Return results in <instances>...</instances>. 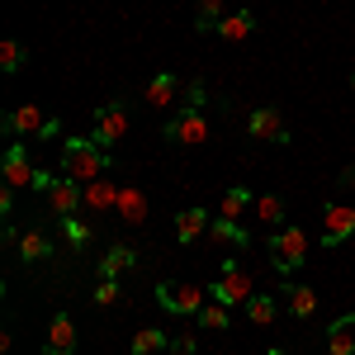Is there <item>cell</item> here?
<instances>
[{
  "instance_id": "obj_1",
  "label": "cell",
  "mask_w": 355,
  "mask_h": 355,
  "mask_svg": "<svg viewBox=\"0 0 355 355\" xmlns=\"http://www.w3.org/2000/svg\"><path fill=\"white\" fill-rule=\"evenodd\" d=\"M110 166H114V157L95 137H67V142H62V171H67V180H76V185H90V180L110 175Z\"/></svg>"
},
{
  "instance_id": "obj_2",
  "label": "cell",
  "mask_w": 355,
  "mask_h": 355,
  "mask_svg": "<svg viewBox=\"0 0 355 355\" xmlns=\"http://www.w3.org/2000/svg\"><path fill=\"white\" fill-rule=\"evenodd\" d=\"M209 114H204V85H190V105H180V114L166 123V137L175 142V147H199V142H209Z\"/></svg>"
},
{
  "instance_id": "obj_3",
  "label": "cell",
  "mask_w": 355,
  "mask_h": 355,
  "mask_svg": "<svg viewBox=\"0 0 355 355\" xmlns=\"http://www.w3.org/2000/svg\"><path fill=\"white\" fill-rule=\"evenodd\" d=\"M209 299L227 303V308H237V303L246 308V303L256 299V284H251V275H246L242 261H223V266H218V279L209 284Z\"/></svg>"
},
{
  "instance_id": "obj_4",
  "label": "cell",
  "mask_w": 355,
  "mask_h": 355,
  "mask_svg": "<svg viewBox=\"0 0 355 355\" xmlns=\"http://www.w3.org/2000/svg\"><path fill=\"white\" fill-rule=\"evenodd\" d=\"M5 133L10 137H57L62 123L43 105H15V110L5 114Z\"/></svg>"
},
{
  "instance_id": "obj_5",
  "label": "cell",
  "mask_w": 355,
  "mask_h": 355,
  "mask_svg": "<svg viewBox=\"0 0 355 355\" xmlns=\"http://www.w3.org/2000/svg\"><path fill=\"white\" fill-rule=\"evenodd\" d=\"M270 261H275V270H279V275H294L303 261H308V232H303L299 223H294V227H275Z\"/></svg>"
},
{
  "instance_id": "obj_6",
  "label": "cell",
  "mask_w": 355,
  "mask_h": 355,
  "mask_svg": "<svg viewBox=\"0 0 355 355\" xmlns=\"http://www.w3.org/2000/svg\"><path fill=\"white\" fill-rule=\"evenodd\" d=\"M157 303H162L166 313L199 318V308L209 303V289H199V284H157Z\"/></svg>"
},
{
  "instance_id": "obj_7",
  "label": "cell",
  "mask_w": 355,
  "mask_h": 355,
  "mask_svg": "<svg viewBox=\"0 0 355 355\" xmlns=\"http://www.w3.org/2000/svg\"><path fill=\"white\" fill-rule=\"evenodd\" d=\"M128 123H133V119H128V105H119V100H114V105H105V110L95 114V133H90V137H95V142L110 152L114 142H123Z\"/></svg>"
},
{
  "instance_id": "obj_8",
  "label": "cell",
  "mask_w": 355,
  "mask_h": 355,
  "mask_svg": "<svg viewBox=\"0 0 355 355\" xmlns=\"http://www.w3.org/2000/svg\"><path fill=\"white\" fill-rule=\"evenodd\" d=\"M246 128H251V137H256V142H289V119L275 110V105H261V110H251Z\"/></svg>"
},
{
  "instance_id": "obj_9",
  "label": "cell",
  "mask_w": 355,
  "mask_h": 355,
  "mask_svg": "<svg viewBox=\"0 0 355 355\" xmlns=\"http://www.w3.org/2000/svg\"><path fill=\"white\" fill-rule=\"evenodd\" d=\"M43 199H48V209L57 214V223H62V218H76V214L85 209V194H81L76 180H53Z\"/></svg>"
},
{
  "instance_id": "obj_10",
  "label": "cell",
  "mask_w": 355,
  "mask_h": 355,
  "mask_svg": "<svg viewBox=\"0 0 355 355\" xmlns=\"http://www.w3.org/2000/svg\"><path fill=\"white\" fill-rule=\"evenodd\" d=\"M355 232V204H327L322 214V246H341Z\"/></svg>"
},
{
  "instance_id": "obj_11",
  "label": "cell",
  "mask_w": 355,
  "mask_h": 355,
  "mask_svg": "<svg viewBox=\"0 0 355 355\" xmlns=\"http://www.w3.org/2000/svg\"><path fill=\"white\" fill-rule=\"evenodd\" d=\"M0 175H5V185H15V190H33V166H28V157H24V147L19 142H10L5 147V157H0Z\"/></svg>"
},
{
  "instance_id": "obj_12",
  "label": "cell",
  "mask_w": 355,
  "mask_h": 355,
  "mask_svg": "<svg viewBox=\"0 0 355 355\" xmlns=\"http://www.w3.org/2000/svg\"><path fill=\"white\" fill-rule=\"evenodd\" d=\"M175 100H180V76H171V71H157L147 81V90H142V105L147 110H171Z\"/></svg>"
},
{
  "instance_id": "obj_13",
  "label": "cell",
  "mask_w": 355,
  "mask_h": 355,
  "mask_svg": "<svg viewBox=\"0 0 355 355\" xmlns=\"http://www.w3.org/2000/svg\"><path fill=\"white\" fill-rule=\"evenodd\" d=\"M119 190L123 185H114V180H90V185H81V194H85V209L90 214H110V209H119Z\"/></svg>"
},
{
  "instance_id": "obj_14",
  "label": "cell",
  "mask_w": 355,
  "mask_h": 355,
  "mask_svg": "<svg viewBox=\"0 0 355 355\" xmlns=\"http://www.w3.org/2000/svg\"><path fill=\"white\" fill-rule=\"evenodd\" d=\"M209 227H214V214H209V209H185V214H175V237H180V246L199 242Z\"/></svg>"
},
{
  "instance_id": "obj_15",
  "label": "cell",
  "mask_w": 355,
  "mask_h": 355,
  "mask_svg": "<svg viewBox=\"0 0 355 355\" xmlns=\"http://www.w3.org/2000/svg\"><path fill=\"white\" fill-rule=\"evenodd\" d=\"M76 351V322L67 313H57L48 322V355H71Z\"/></svg>"
},
{
  "instance_id": "obj_16",
  "label": "cell",
  "mask_w": 355,
  "mask_h": 355,
  "mask_svg": "<svg viewBox=\"0 0 355 355\" xmlns=\"http://www.w3.org/2000/svg\"><path fill=\"white\" fill-rule=\"evenodd\" d=\"M137 266V251L128 242H119V246H110L105 256H100V279H119L123 270H133Z\"/></svg>"
},
{
  "instance_id": "obj_17",
  "label": "cell",
  "mask_w": 355,
  "mask_h": 355,
  "mask_svg": "<svg viewBox=\"0 0 355 355\" xmlns=\"http://www.w3.org/2000/svg\"><path fill=\"white\" fill-rule=\"evenodd\" d=\"M251 28H256V15H251V10H232V15H223L218 38H223V43H246Z\"/></svg>"
},
{
  "instance_id": "obj_18",
  "label": "cell",
  "mask_w": 355,
  "mask_h": 355,
  "mask_svg": "<svg viewBox=\"0 0 355 355\" xmlns=\"http://www.w3.org/2000/svg\"><path fill=\"white\" fill-rule=\"evenodd\" d=\"M123 223H133V227H142V218H147V194L137 190V185H123L119 190V209H114Z\"/></svg>"
},
{
  "instance_id": "obj_19",
  "label": "cell",
  "mask_w": 355,
  "mask_h": 355,
  "mask_svg": "<svg viewBox=\"0 0 355 355\" xmlns=\"http://www.w3.org/2000/svg\"><path fill=\"white\" fill-rule=\"evenodd\" d=\"M327 351L331 355H355V313L351 318H336L327 327Z\"/></svg>"
},
{
  "instance_id": "obj_20",
  "label": "cell",
  "mask_w": 355,
  "mask_h": 355,
  "mask_svg": "<svg viewBox=\"0 0 355 355\" xmlns=\"http://www.w3.org/2000/svg\"><path fill=\"white\" fill-rule=\"evenodd\" d=\"M53 256V242L38 232V227H28V232H19V261H28V266H38V261H48Z\"/></svg>"
},
{
  "instance_id": "obj_21",
  "label": "cell",
  "mask_w": 355,
  "mask_h": 355,
  "mask_svg": "<svg viewBox=\"0 0 355 355\" xmlns=\"http://www.w3.org/2000/svg\"><path fill=\"white\" fill-rule=\"evenodd\" d=\"M284 294H289V313H294L299 322H308V318L318 313V294H313L308 284H284Z\"/></svg>"
},
{
  "instance_id": "obj_22",
  "label": "cell",
  "mask_w": 355,
  "mask_h": 355,
  "mask_svg": "<svg viewBox=\"0 0 355 355\" xmlns=\"http://www.w3.org/2000/svg\"><path fill=\"white\" fill-rule=\"evenodd\" d=\"M209 237H214V242L237 246V251H242V246H251V232H246L242 223H232V218H214V227H209Z\"/></svg>"
},
{
  "instance_id": "obj_23",
  "label": "cell",
  "mask_w": 355,
  "mask_h": 355,
  "mask_svg": "<svg viewBox=\"0 0 355 355\" xmlns=\"http://www.w3.org/2000/svg\"><path fill=\"white\" fill-rule=\"evenodd\" d=\"M204 331H227V322H232V308L227 303H218V299H209L204 308H199V318H194Z\"/></svg>"
},
{
  "instance_id": "obj_24",
  "label": "cell",
  "mask_w": 355,
  "mask_h": 355,
  "mask_svg": "<svg viewBox=\"0 0 355 355\" xmlns=\"http://www.w3.org/2000/svg\"><path fill=\"white\" fill-rule=\"evenodd\" d=\"M251 209V190L246 185H232V190L223 194V204H218V218H232V223H242V214Z\"/></svg>"
},
{
  "instance_id": "obj_25",
  "label": "cell",
  "mask_w": 355,
  "mask_h": 355,
  "mask_svg": "<svg viewBox=\"0 0 355 355\" xmlns=\"http://www.w3.org/2000/svg\"><path fill=\"white\" fill-rule=\"evenodd\" d=\"M166 346H171V336H166L162 327H142L133 336V346H128V351H133V355H162Z\"/></svg>"
},
{
  "instance_id": "obj_26",
  "label": "cell",
  "mask_w": 355,
  "mask_h": 355,
  "mask_svg": "<svg viewBox=\"0 0 355 355\" xmlns=\"http://www.w3.org/2000/svg\"><path fill=\"white\" fill-rule=\"evenodd\" d=\"M24 62H28V48L19 38H5V43H0V71H5V76H15Z\"/></svg>"
},
{
  "instance_id": "obj_27",
  "label": "cell",
  "mask_w": 355,
  "mask_h": 355,
  "mask_svg": "<svg viewBox=\"0 0 355 355\" xmlns=\"http://www.w3.org/2000/svg\"><path fill=\"white\" fill-rule=\"evenodd\" d=\"M223 5H227V0H199L194 28H199V33H218V24H223Z\"/></svg>"
},
{
  "instance_id": "obj_28",
  "label": "cell",
  "mask_w": 355,
  "mask_h": 355,
  "mask_svg": "<svg viewBox=\"0 0 355 355\" xmlns=\"http://www.w3.org/2000/svg\"><path fill=\"white\" fill-rule=\"evenodd\" d=\"M256 223L279 227V223H284V199H279V194H261V199H256Z\"/></svg>"
},
{
  "instance_id": "obj_29",
  "label": "cell",
  "mask_w": 355,
  "mask_h": 355,
  "mask_svg": "<svg viewBox=\"0 0 355 355\" xmlns=\"http://www.w3.org/2000/svg\"><path fill=\"white\" fill-rule=\"evenodd\" d=\"M275 313H279V303H275L270 294H256V299L246 303V318H251L256 327H270V322H275Z\"/></svg>"
},
{
  "instance_id": "obj_30",
  "label": "cell",
  "mask_w": 355,
  "mask_h": 355,
  "mask_svg": "<svg viewBox=\"0 0 355 355\" xmlns=\"http://www.w3.org/2000/svg\"><path fill=\"white\" fill-rule=\"evenodd\" d=\"M90 299L100 303V308H114V303L123 299V289H119V279H100V289H95Z\"/></svg>"
},
{
  "instance_id": "obj_31",
  "label": "cell",
  "mask_w": 355,
  "mask_h": 355,
  "mask_svg": "<svg viewBox=\"0 0 355 355\" xmlns=\"http://www.w3.org/2000/svg\"><path fill=\"white\" fill-rule=\"evenodd\" d=\"M62 227H67V237H71V246H90V227H85L81 218H62Z\"/></svg>"
},
{
  "instance_id": "obj_32",
  "label": "cell",
  "mask_w": 355,
  "mask_h": 355,
  "mask_svg": "<svg viewBox=\"0 0 355 355\" xmlns=\"http://www.w3.org/2000/svg\"><path fill=\"white\" fill-rule=\"evenodd\" d=\"M194 346H199V341H194L190 331H180V336H171V351H175V355H194Z\"/></svg>"
},
{
  "instance_id": "obj_33",
  "label": "cell",
  "mask_w": 355,
  "mask_h": 355,
  "mask_svg": "<svg viewBox=\"0 0 355 355\" xmlns=\"http://www.w3.org/2000/svg\"><path fill=\"white\" fill-rule=\"evenodd\" d=\"M0 214H15V185L0 190Z\"/></svg>"
},
{
  "instance_id": "obj_34",
  "label": "cell",
  "mask_w": 355,
  "mask_h": 355,
  "mask_svg": "<svg viewBox=\"0 0 355 355\" xmlns=\"http://www.w3.org/2000/svg\"><path fill=\"white\" fill-rule=\"evenodd\" d=\"M53 180H57V175H48V171H38V175H33V190H38V194H48V185H53Z\"/></svg>"
},
{
  "instance_id": "obj_35",
  "label": "cell",
  "mask_w": 355,
  "mask_h": 355,
  "mask_svg": "<svg viewBox=\"0 0 355 355\" xmlns=\"http://www.w3.org/2000/svg\"><path fill=\"white\" fill-rule=\"evenodd\" d=\"M341 180H346V185H355V166H351V171H346V175H341Z\"/></svg>"
},
{
  "instance_id": "obj_36",
  "label": "cell",
  "mask_w": 355,
  "mask_h": 355,
  "mask_svg": "<svg viewBox=\"0 0 355 355\" xmlns=\"http://www.w3.org/2000/svg\"><path fill=\"white\" fill-rule=\"evenodd\" d=\"M266 355H284V351H266Z\"/></svg>"
},
{
  "instance_id": "obj_37",
  "label": "cell",
  "mask_w": 355,
  "mask_h": 355,
  "mask_svg": "<svg viewBox=\"0 0 355 355\" xmlns=\"http://www.w3.org/2000/svg\"><path fill=\"white\" fill-rule=\"evenodd\" d=\"M351 90H355V76H351Z\"/></svg>"
}]
</instances>
